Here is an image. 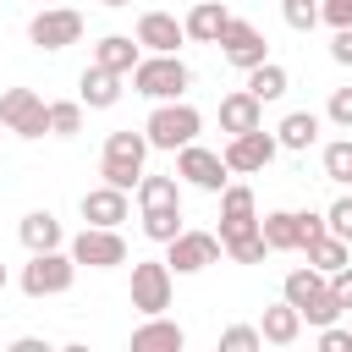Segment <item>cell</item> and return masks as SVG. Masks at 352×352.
I'll use <instances>...</instances> for the list:
<instances>
[{"label":"cell","mask_w":352,"mask_h":352,"mask_svg":"<svg viewBox=\"0 0 352 352\" xmlns=\"http://www.w3.org/2000/svg\"><path fill=\"white\" fill-rule=\"evenodd\" d=\"M187 346V330L165 314H143V324L132 330V352H182Z\"/></svg>","instance_id":"16"},{"label":"cell","mask_w":352,"mask_h":352,"mask_svg":"<svg viewBox=\"0 0 352 352\" xmlns=\"http://www.w3.org/2000/svg\"><path fill=\"white\" fill-rule=\"evenodd\" d=\"M176 182H187V187H198V192H220V187L231 182V170H226L220 148H204V143L192 138V143L176 148Z\"/></svg>","instance_id":"5"},{"label":"cell","mask_w":352,"mask_h":352,"mask_svg":"<svg viewBox=\"0 0 352 352\" xmlns=\"http://www.w3.org/2000/svg\"><path fill=\"white\" fill-rule=\"evenodd\" d=\"M330 60L352 66V28H330Z\"/></svg>","instance_id":"43"},{"label":"cell","mask_w":352,"mask_h":352,"mask_svg":"<svg viewBox=\"0 0 352 352\" xmlns=\"http://www.w3.org/2000/svg\"><path fill=\"white\" fill-rule=\"evenodd\" d=\"M220 253H226L231 264H264V253H270V248H264V231L253 226V231H236V236H226V242H220Z\"/></svg>","instance_id":"29"},{"label":"cell","mask_w":352,"mask_h":352,"mask_svg":"<svg viewBox=\"0 0 352 352\" xmlns=\"http://www.w3.org/2000/svg\"><path fill=\"white\" fill-rule=\"evenodd\" d=\"M319 165H324V182H336V187H352V138H336V143H324Z\"/></svg>","instance_id":"30"},{"label":"cell","mask_w":352,"mask_h":352,"mask_svg":"<svg viewBox=\"0 0 352 352\" xmlns=\"http://www.w3.org/2000/svg\"><path fill=\"white\" fill-rule=\"evenodd\" d=\"M66 253L77 258V270H116V264H126V236H121V226H82L66 242Z\"/></svg>","instance_id":"4"},{"label":"cell","mask_w":352,"mask_h":352,"mask_svg":"<svg viewBox=\"0 0 352 352\" xmlns=\"http://www.w3.org/2000/svg\"><path fill=\"white\" fill-rule=\"evenodd\" d=\"M286 88H292V77H286V66H280V60H258V66L248 72V94H253L258 104L286 99Z\"/></svg>","instance_id":"24"},{"label":"cell","mask_w":352,"mask_h":352,"mask_svg":"<svg viewBox=\"0 0 352 352\" xmlns=\"http://www.w3.org/2000/svg\"><path fill=\"white\" fill-rule=\"evenodd\" d=\"M280 16L292 33H314L319 28V0H280Z\"/></svg>","instance_id":"34"},{"label":"cell","mask_w":352,"mask_h":352,"mask_svg":"<svg viewBox=\"0 0 352 352\" xmlns=\"http://www.w3.org/2000/svg\"><path fill=\"white\" fill-rule=\"evenodd\" d=\"M324 226H330V236H341V242H352V192H341V198H330V209H324Z\"/></svg>","instance_id":"36"},{"label":"cell","mask_w":352,"mask_h":352,"mask_svg":"<svg viewBox=\"0 0 352 352\" xmlns=\"http://www.w3.org/2000/svg\"><path fill=\"white\" fill-rule=\"evenodd\" d=\"M165 264H170V275H198V270L220 264V236H214V231L182 226V231L165 242Z\"/></svg>","instance_id":"6"},{"label":"cell","mask_w":352,"mask_h":352,"mask_svg":"<svg viewBox=\"0 0 352 352\" xmlns=\"http://www.w3.org/2000/svg\"><path fill=\"white\" fill-rule=\"evenodd\" d=\"M324 121H336L341 132H352V82H346V88H330V104H324Z\"/></svg>","instance_id":"37"},{"label":"cell","mask_w":352,"mask_h":352,"mask_svg":"<svg viewBox=\"0 0 352 352\" xmlns=\"http://www.w3.org/2000/svg\"><path fill=\"white\" fill-rule=\"evenodd\" d=\"M72 280H77V258L66 253V248H44V253H28V264H22V275H16V286L38 302V297H60V292H72Z\"/></svg>","instance_id":"3"},{"label":"cell","mask_w":352,"mask_h":352,"mask_svg":"<svg viewBox=\"0 0 352 352\" xmlns=\"http://www.w3.org/2000/svg\"><path fill=\"white\" fill-rule=\"evenodd\" d=\"M258 231H264V248H270V253H297V209H270V214H258Z\"/></svg>","instance_id":"25"},{"label":"cell","mask_w":352,"mask_h":352,"mask_svg":"<svg viewBox=\"0 0 352 352\" xmlns=\"http://www.w3.org/2000/svg\"><path fill=\"white\" fill-rule=\"evenodd\" d=\"M214 44H220V60H226V66H236V72H253L258 60H270V38H264L248 16H231V22L220 28V38H214Z\"/></svg>","instance_id":"9"},{"label":"cell","mask_w":352,"mask_h":352,"mask_svg":"<svg viewBox=\"0 0 352 352\" xmlns=\"http://www.w3.org/2000/svg\"><path fill=\"white\" fill-rule=\"evenodd\" d=\"M258 336H264L270 346H292V341L302 336V314L280 297V302H270V308L258 314Z\"/></svg>","instance_id":"21"},{"label":"cell","mask_w":352,"mask_h":352,"mask_svg":"<svg viewBox=\"0 0 352 352\" xmlns=\"http://www.w3.org/2000/svg\"><path fill=\"white\" fill-rule=\"evenodd\" d=\"M16 236H22V248H28V253L66 248V226H60L50 209H28V214H22V226H16Z\"/></svg>","instance_id":"19"},{"label":"cell","mask_w":352,"mask_h":352,"mask_svg":"<svg viewBox=\"0 0 352 352\" xmlns=\"http://www.w3.org/2000/svg\"><path fill=\"white\" fill-rule=\"evenodd\" d=\"M132 38L143 44V55H182L187 28H182V16H176V11H143Z\"/></svg>","instance_id":"12"},{"label":"cell","mask_w":352,"mask_h":352,"mask_svg":"<svg viewBox=\"0 0 352 352\" xmlns=\"http://www.w3.org/2000/svg\"><path fill=\"white\" fill-rule=\"evenodd\" d=\"M330 226H324V209H297V253L314 242V236H324Z\"/></svg>","instance_id":"38"},{"label":"cell","mask_w":352,"mask_h":352,"mask_svg":"<svg viewBox=\"0 0 352 352\" xmlns=\"http://www.w3.org/2000/svg\"><path fill=\"white\" fill-rule=\"evenodd\" d=\"M341 314H346V308H341V302H336V297L324 292L319 302H308V308H302V324H314V330H319V324H336Z\"/></svg>","instance_id":"39"},{"label":"cell","mask_w":352,"mask_h":352,"mask_svg":"<svg viewBox=\"0 0 352 352\" xmlns=\"http://www.w3.org/2000/svg\"><path fill=\"white\" fill-rule=\"evenodd\" d=\"M132 198H138V209H160V204H182V182H176V170L170 176H138V187H132Z\"/></svg>","instance_id":"26"},{"label":"cell","mask_w":352,"mask_h":352,"mask_svg":"<svg viewBox=\"0 0 352 352\" xmlns=\"http://www.w3.org/2000/svg\"><path fill=\"white\" fill-rule=\"evenodd\" d=\"M319 352H352V330L346 324H319Z\"/></svg>","instance_id":"40"},{"label":"cell","mask_w":352,"mask_h":352,"mask_svg":"<svg viewBox=\"0 0 352 352\" xmlns=\"http://www.w3.org/2000/svg\"><path fill=\"white\" fill-rule=\"evenodd\" d=\"M0 138H6V126H0Z\"/></svg>","instance_id":"48"},{"label":"cell","mask_w":352,"mask_h":352,"mask_svg":"<svg viewBox=\"0 0 352 352\" xmlns=\"http://www.w3.org/2000/svg\"><path fill=\"white\" fill-rule=\"evenodd\" d=\"M319 22L324 28H352V0H319Z\"/></svg>","instance_id":"41"},{"label":"cell","mask_w":352,"mask_h":352,"mask_svg":"<svg viewBox=\"0 0 352 352\" xmlns=\"http://www.w3.org/2000/svg\"><path fill=\"white\" fill-rule=\"evenodd\" d=\"M226 22H231L226 0H192V11L182 16V28H187V38H192V44H214Z\"/></svg>","instance_id":"22"},{"label":"cell","mask_w":352,"mask_h":352,"mask_svg":"<svg viewBox=\"0 0 352 352\" xmlns=\"http://www.w3.org/2000/svg\"><path fill=\"white\" fill-rule=\"evenodd\" d=\"M198 132H204V116H198V104H187V99H160V104L148 110V121H143L148 148H165V154H176V148L192 143Z\"/></svg>","instance_id":"2"},{"label":"cell","mask_w":352,"mask_h":352,"mask_svg":"<svg viewBox=\"0 0 352 352\" xmlns=\"http://www.w3.org/2000/svg\"><path fill=\"white\" fill-rule=\"evenodd\" d=\"M319 126H324V116H314V110H286L280 126H275V143L292 148V154H308V148L319 143Z\"/></svg>","instance_id":"18"},{"label":"cell","mask_w":352,"mask_h":352,"mask_svg":"<svg viewBox=\"0 0 352 352\" xmlns=\"http://www.w3.org/2000/svg\"><path fill=\"white\" fill-rule=\"evenodd\" d=\"M126 77H132V94H143L148 104H160V99H187V88H192V72H187L182 55H138V66H132Z\"/></svg>","instance_id":"1"},{"label":"cell","mask_w":352,"mask_h":352,"mask_svg":"<svg viewBox=\"0 0 352 352\" xmlns=\"http://www.w3.org/2000/svg\"><path fill=\"white\" fill-rule=\"evenodd\" d=\"M11 352H44V341H38V336H16V341H11Z\"/></svg>","instance_id":"44"},{"label":"cell","mask_w":352,"mask_h":352,"mask_svg":"<svg viewBox=\"0 0 352 352\" xmlns=\"http://www.w3.org/2000/svg\"><path fill=\"white\" fill-rule=\"evenodd\" d=\"M275 154H280V143H275V132H264V126L236 132V138H226V148H220V160H226L231 176H253V170H264Z\"/></svg>","instance_id":"11"},{"label":"cell","mask_w":352,"mask_h":352,"mask_svg":"<svg viewBox=\"0 0 352 352\" xmlns=\"http://www.w3.org/2000/svg\"><path fill=\"white\" fill-rule=\"evenodd\" d=\"M0 126L16 138H44L50 132V99H38L33 88H6L0 94Z\"/></svg>","instance_id":"8"},{"label":"cell","mask_w":352,"mask_h":352,"mask_svg":"<svg viewBox=\"0 0 352 352\" xmlns=\"http://www.w3.org/2000/svg\"><path fill=\"white\" fill-rule=\"evenodd\" d=\"M82 132V99H50V138H77Z\"/></svg>","instance_id":"32"},{"label":"cell","mask_w":352,"mask_h":352,"mask_svg":"<svg viewBox=\"0 0 352 352\" xmlns=\"http://www.w3.org/2000/svg\"><path fill=\"white\" fill-rule=\"evenodd\" d=\"M104 154H110V160L148 165V138H143V132H132V126H121V132H110V138H104Z\"/></svg>","instance_id":"31"},{"label":"cell","mask_w":352,"mask_h":352,"mask_svg":"<svg viewBox=\"0 0 352 352\" xmlns=\"http://www.w3.org/2000/svg\"><path fill=\"white\" fill-rule=\"evenodd\" d=\"M138 55H143V44L132 38V33H104L99 44H94V66H104V72H132L138 66Z\"/></svg>","instance_id":"23"},{"label":"cell","mask_w":352,"mask_h":352,"mask_svg":"<svg viewBox=\"0 0 352 352\" xmlns=\"http://www.w3.org/2000/svg\"><path fill=\"white\" fill-rule=\"evenodd\" d=\"M44 6H60V0H44Z\"/></svg>","instance_id":"47"},{"label":"cell","mask_w":352,"mask_h":352,"mask_svg":"<svg viewBox=\"0 0 352 352\" xmlns=\"http://www.w3.org/2000/svg\"><path fill=\"white\" fill-rule=\"evenodd\" d=\"M77 38H82V11H72V6H38L28 22V44H38V50H66Z\"/></svg>","instance_id":"10"},{"label":"cell","mask_w":352,"mask_h":352,"mask_svg":"<svg viewBox=\"0 0 352 352\" xmlns=\"http://www.w3.org/2000/svg\"><path fill=\"white\" fill-rule=\"evenodd\" d=\"M77 99L88 104V110H110V104H121V72H104V66H82V77H77Z\"/></svg>","instance_id":"17"},{"label":"cell","mask_w":352,"mask_h":352,"mask_svg":"<svg viewBox=\"0 0 352 352\" xmlns=\"http://www.w3.org/2000/svg\"><path fill=\"white\" fill-rule=\"evenodd\" d=\"M302 253H308V264H314L319 275H336L341 264H352V242H341V236H330V231H324V236H314Z\"/></svg>","instance_id":"27"},{"label":"cell","mask_w":352,"mask_h":352,"mask_svg":"<svg viewBox=\"0 0 352 352\" xmlns=\"http://www.w3.org/2000/svg\"><path fill=\"white\" fill-rule=\"evenodd\" d=\"M258 346H264L258 324H226L220 330V352H258Z\"/></svg>","instance_id":"35"},{"label":"cell","mask_w":352,"mask_h":352,"mask_svg":"<svg viewBox=\"0 0 352 352\" xmlns=\"http://www.w3.org/2000/svg\"><path fill=\"white\" fill-rule=\"evenodd\" d=\"M99 6H110V11H121V6H132V0H99Z\"/></svg>","instance_id":"46"},{"label":"cell","mask_w":352,"mask_h":352,"mask_svg":"<svg viewBox=\"0 0 352 352\" xmlns=\"http://www.w3.org/2000/svg\"><path fill=\"white\" fill-rule=\"evenodd\" d=\"M143 170H148V165H132V160H110V154H99V182H110V187H121V192H132Z\"/></svg>","instance_id":"33"},{"label":"cell","mask_w":352,"mask_h":352,"mask_svg":"<svg viewBox=\"0 0 352 352\" xmlns=\"http://www.w3.org/2000/svg\"><path fill=\"white\" fill-rule=\"evenodd\" d=\"M214 198H220V231H214L220 242L236 236V231H253V226H258V198H253L248 182H226Z\"/></svg>","instance_id":"13"},{"label":"cell","mask_w":352,"mask_h":352,"mask_svg":"<svg viewBox=\"0 0 352 352\" xmlns=\"http://www.w3.org/2000/svg\"><path fill=\"white\" fill-rule=\"evenodd\" d=\"M176 292V275L165 258H132V308L138 314H165Z\"/></svg>","instance_id":"7"},{"label":"cell","mask_w":352,"mask_h":352,"mask_svg":"<svg viewBox=\"0 0 352 352\" xmlns=\"http://www.w3.org/2000/svg\"><path fill=\"white\" fill-rule=\"evenodd\" d=\"M176 231H182V204H160V209H143V236H148V242H160V248H165Z\"/></svg>","instance_id":"28"},{"label":"cell","mask_w":352,"mask_h":352,"mask_svg":"<svg viewBox=\"0 0 352 352\" xmlns=\"http://www.w3.org/2000/svg\"><path fill=\"white\" fill-rule=\"evenodd\" d=\"M330 297H336V302L352 314V264H341V270L330 275Z\"/></svg>","instance_id":"42"},{"label":"cell","mask_w":352,"mask_h":352,"mask_svg":"<svg viewBox=\"0 0 352 352\" xmlns=\"http://www.w3.org/2000/svg\"><path fill=\"white\" fill-rule=\"evenodd\" d=\"M324 292H330V275H319L314 264H297V270H286V280H280V297H286L297 314H302L308 302H319Z\"/></svg>","instance_id":"20"},{"label":"cell","mask_w":352,"mask_h":352,"mask_svg":"<svg viewBox=\"0 0 352 352\" xmlns=\"http://www.w3.org/2000/svg\"><path fill=\"white\" fill-rule=\"evenodd\" d=\"M220 132L226 138H236V132H253V126H264V104L248 94V88H231V94H220Z\"/></svg>","instance_id":"15"},{"label":"cell","mask_w":352,"mask_h":352,"mask_svg":"<svg viewBox=\"0 0 352 352\" xmlns=\"http://www.w3.org/2000/svg\"><path fill=\"white\" fill-rule=\"evenodd\" d=\"M82 220L88 226H121L126 214H132V192H121V187H110V182H99V187H88L82 192Z\"/></svg>","instance_id":"14"},{"label":"cell","mask_w":352,"mask_h":352,"mask_svg":"<svg viewBox=\"0 0 352 352\" xmlns=\"http://www.w3.org/2000/svg\"><path fill=\"white\" fill-rule=\"evenodd\" d=\"M6 286H11V270H6V264H0V292H6Z\"/></svg>","instance_id":"45"}]
</instances>
